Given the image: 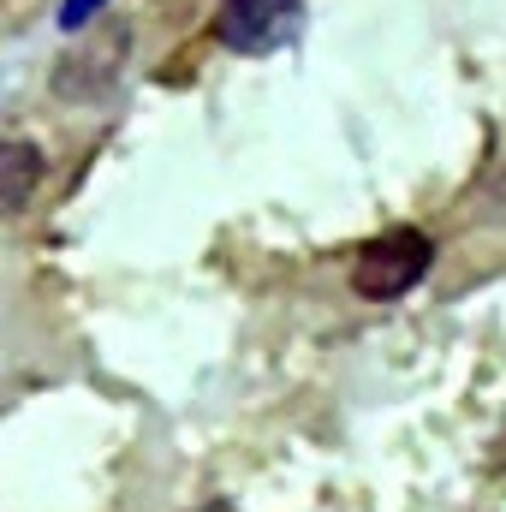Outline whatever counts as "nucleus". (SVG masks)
Returning a JSON list of instances; mask_svg holds the SVG:
<instances>
[{
  "instance_id": "obj_1",
  "label": "nucleus",
  "mask_w": 506,
  "mask_h": 512,
  "mask_svg": "<svg viewBox=\"0 0 506 512\" xmlns=\"http://www.w3.org/2000/svg\"><path fill=\"white\" fill-rule=\"evenodd\" d=\"M131 60V24L126 18H102L96 30H84L60 60H54V96L72 102V108H90V102H108L126 78Z\"/></svg>"
},
{
  "instance_id": "obj_2",
  "label": "nucleus",
  "mask_w": 506,
  "mask_h": 512,
  "mask_svg": "<svg viewBox=\"0 0 506 512\" xmlns=\"http://www.w3.org/2000/svg\"><path fill=\"white\" fill-rule=\"evenodd\" d=\"M429 262H435V239L429 233L387 227L370 245H358V256H352V292L370 298V304H393L429 274Z\"/></svg>"
},
{
  "instance_id": "obj_3",
  "label": "nucleus",
  "mask_w": 506,
  "mask_h": 512,
  "mask_svg": "<svg viewBox=\"0 0 506 512\" xmlns=\"http://www.w3.org/2000/svg\"><path fill=\"white\" fill-rule=\"evenodd\" d=\"M304 0H221L215 6V42L233 54H274L298 36Z\"/></svg>"
},
{
  "instance_id": "obj_4",
  "label": "nucleus",
  "mask_w": 506,
  "mask_h": 512,
  "mask_svg": "<svg viewBox=\"0 0 506 512\" xmlns=\"http://www.w3.org/2000/svg\"><path fill=\"white\" fill-rule=\"evenodd\" d=\"M42 179H48V155H42V143H30V137H6V143H0V221L24 215V209L36 203Z\"/></svg>"
},
{
  "instance_id": "obj_5",
  "label": "nucleus",
  "mask_w": 506,
  "mask_h": 512,
  "mask_svg": "<svg viewBox=\"0 0 506 512\" xmlns=\"http://www.w3.org/2000/svg\"><path fill=\"white\" fill-rule=\"evenodd\" d=\"M108 0H60V30H90Z\"/></svg>"
},
{
  "instance_id": "obj_6",
  "label": "nucleus",
  "mask_w": 506,
  "mask_h": 512,
  "mask_svg": "<svg viewBox=\"0 0 506 512\" xmlns=\"http://www.w3.org/2000/svg\"><path fill=\"white\" fill-rule=\"evenodd\" d=\"M489 221H506V179L489 191Z\"/></svg>"
},
{
  "instance_id": "obj_7",
  "label": "nucleus",
  "mask_w": 506,
  "mask_h": 512,
  "mask_svg": "<svg viewBox=\"0 0 506 512\" xmlns=\"http://www.w3.org/2000/svg\"><path fill=\"white\" fill-rule=\"evenodd\" d=\"M197 512H239V507H227V501H209V507H197Z\"/></svg>"
}]
</instances>
